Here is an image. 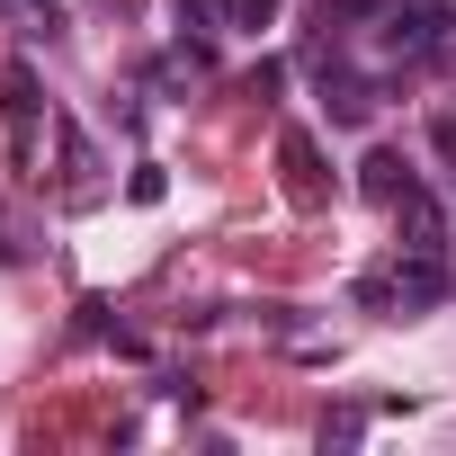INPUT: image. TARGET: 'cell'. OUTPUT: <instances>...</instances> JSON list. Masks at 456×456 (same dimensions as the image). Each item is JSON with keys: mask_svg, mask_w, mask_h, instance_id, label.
I'll list each match as a JSON object with an SVG mask.
<instances>
[{"mask_svg": "<svg viewBox=\"0 0 456 456\" xmlns=\"http://www.w3.org/2000/svg\"><path fill=\"white\" fill-rule=\"evenodd\" d=\"M376 45L394 63H447L456 54V10H438V0H385L376 10Z\"/></svg>", "mask_w": 456, "mask_h": 456, "instance_id": "obj_1", "label": "cell"}, {"mask_svg": "<svg viewBox=\"0 0 456 456\" xmlns=\"http://www.w3.org/2000/svg\"><path fill=\"white\" fill-rule=\"evenodd\" d=\"M447 296V269H438V251H411L403 269H394V305H438Z\"/></svg>", "mask_w": 456, "mask_h": 456, "instance_id": "obj_2", "label": "cell"}, {"mask_svg": "<svg viewBox=\"0 0 456 456\" xmlns=\"http://www.w3.org/2000/svg\"><path fill=\"white\" fill-rule=\"evenodd\" d=\"M411 188H420V179H411L403 152H367V197H376V206H403Z\"/></svg>", "mask_w": 456, "mask_h": 456, "instance_id": "obj_3", "label": "cell"}, {"mask_svg": "<svg viewBox=\"0 0 456 456\" xmlns=\"http://www.w3.org/2000/svg\"><path fill=\"white\" fill-rule=\"evenodd\" d=\"M0 108H10V126H19V134L37 126V72H28V63H10V72H0Z\"/></svg>", "mask_w": 456, "mask_h": 456, "instance_id": "obj_4", "label": "cell"}, {"mask_svg": "<svg viewBox=\"0 0 456 456\" xmlns=\"http://www.w3.org/2000/svg\"><path fill=\"white\" fill-rule=\"evenodd\" d=\"M278 161H287V188H296V197H322V170H314V134H287V143H278Z\"/></svg>", "mask_w": 456, "mask_h": 456, "instance_id": "obj_5", "label": "cell"}, {"mask_svg": "<svg viewBox=\"0 0 456 456\" xmlns=\"http://www.w3.org/2000/svg\"><path fill=\"white\" fill-rule=\"evenodd\" d=\"M224 19H233V28H269V19H278V0H224Z\"/></svg>", "mask_w": 456, "mask_h": 456, "instance_id": "obj_6", "label": "cell"}]
</instances>
